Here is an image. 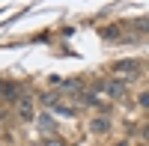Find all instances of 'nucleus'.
<instances>
[{
	"label": "nucleus",
	"mask_w": 149,
	"mask_h": 146,
	"mask_svg": "<svg viewBox=\"0 0 149 146\" xmlns=\"http://www.w3.org/2000/svg\"><path fill=\"white\" fill-rule=\"evenodd\" d=\"M15 116H18V122H33V119H36V104H33L30 95H21V99H18Z\"/></svg>",
	"instance_id": "1"
},
{
	"label": "nucleus",
	"mask_w": 149,
	"mask_h": 146,
	"mask_svg": "<svg viewBox=\"0 0 149 146\" xmlns=\"http://www.w3.org/2000/svg\"><path fill=\"white\" fill-rule=\"evenodd\" d=\"M110 72H113V75H122V78H137L140 66L134 63V60H116V63L110 66Z\"/></svg>",
	"instance_id": "2"
},
{
	"label": "nucleus",
	"mask_w": 149,
	"mask_h": 146,
	"mask_svg": "<svg viewBox=\"0 0 149 146\" xmlns=\"http://www.w3.org/2000/svg\"><path fill=\"white\" fill-rule=\"evenodd\" d=\"M104 92L110 95V99H122V95H125V81H119V78L104 81Z\"/></svg>",
	"instance_id": "3"
},
{
	"label": "nucleus",
	"mask_w": 149,
	"mask_h": 146,
	"mask_svg": "<svg viewBox=\"0 0 149 146\" xmlns=\"http://www.w3.org/2000/svg\"><path fill=\"white\" fill-rule=\"evenodd\" d=\"M39 128H42V131H48V134H54V128H57L54 116H51V113H42V116H39Z\"/></svg>",
	"instance_id": "4"
},
{
	"label": "nucleus",
	"mask_w": 149,
	"mask_h": 146,
	"mask_svg": "<svg viewBox=\"0 0 149 146\" xmlns=\"http://www.w3.org/2000/svg\"><path fill=\"white\" fill-rule=\"evenodd\" d=\"M107 128H110V119L107 116H95L93 119V131H95V134H104Z\"/></svg>",
	"instance_id": "5"
},
{
	"label": "nucleus",
	"mask_w": 149,
	"mask_h": 146,
	"mask_svg": "<svg viewBox=\"0 0 149 146\" xmlns=\"http://www.w3.org/2000/svg\"><path fill=\"white\" fill-rule=\"evenodd\" d=\"M63 92H72V95H81V81H63L60 83Z\"/></svg>",
	"instance_id": "6"
},
{
	"label": "nucleus",
	"mask_w": 149,
	"mask_h": 146,
	"mask_svg": "<svg viewBox=\"0 0 149 146\" xmlns=\"http://www.w3.org/2000/svg\"><path fill=\"white\" fill-rule=\"evenodd\" d=\"M0 92H3L9 102H15V87H12V83H3V87H0Z\"/></svg>",
	"instance_id": "7"
},
{
	"label": "nucleus",
	"mask_w": 149,
	"mask_h": 146,
	"mask_svg": "<svg viewBox=\"0 0 149 146\" xmlns=\"http://www.w3.org/2000/svg\"><path fill=\"white\" fill-rule=\"evenodd\" d=\"M42 102H45L48 107H54V104H57V95H51V92H48V95H42Z\"/></svg>",
	"instance_id": "8"
},
{
	"label": "nucleus",
	"mask_w": 149,
	"mask_h": 146,
	"mask_svg": "<svg viewBox=\"0 0 149 146\" xmlns=\"http://www.w3.org/2000/svg\"><path fill=\"white\" fill-rule=\"evenodd\" d=\"M45 146H66V143L60 140V137H48V140H45Z\"/></svg>",
	"instance_id": "9"
},
{
	"label": "nucleus",
	"mask_w": 149,
	"mask_h": 146,
	"mask_svg": "<svg viewBox=\"0 0 149 146\" xmlns=\"http://www.w3.org/2000/svg\"><path fill=\"white\" fill-rule=\"evenodd\" d=\"M104 36H107V39H119V30H116V27H110V30H104Z\"/></svg>",
	"instance_id": "10"
},
{
	"label": "nucleus",
	"mask_w": 149,
	"mask_h": 146,
	"mask_svg": "<svg viewBox=\"0 0 149 146\" xmlns=\"http://www.w3.org/2000/svg\"><path fill=\"white\" fill-rule=\"evenodd\" d=\"M140 107H146V111H149V92H143V95H140Z\"/></svg>",
	"instance_id": "11"
},
{
	"label": "nucleus",
	"mask_w": 149,
	"mask_h": 146,
	"mask_svg": "<svg viewBox=\"0 0 149 146\" xmlns=\"http://www.w3.org/2000/svg\"><path fill=\"white\" fill-rule=\"evenodd\" d=\"M116 146H131V143H128V140H119V143H116Z\"/></svg>",
	"instance_id": "12"
},
{
	"label": "nucleus",
	"mask_w": 149,
	"mask_h": 146,
	"mask_svg": "<svg viewBox=\"0 0 149 146\" xmlns=\"http://www.w3.org/2000/svg\"><path fill=\"white\" fill-rule=\"evenodd\" d=\"M143 134H146V140H149V125H146V131H143Z\"/></svg>",
	"instance_id": "13"
},
{
	"label": "nucleus",
	"mask_w": 149,
	"mask_h": 146,
	"mask_svg": "<svg viewBox=\"0 0 149 146\" xmlns=\"http://www.w3.org/2000/svg\"><path fill=\"white\" fill-rule=\"evenodd\" d=\"M143 27H146V30H149V21H143Z\"/></svg>",
	"instance_id": "14"
}]
</instances>
